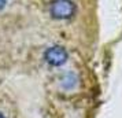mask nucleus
Returning <instances> with one entry per match:
<instances>
[{
	"instance_id": "nucleus-1",
	"label": "nucleus",
	"mask_w": 122,
	"mask_h": 118,
	"mask_svg": "<svg viewBox=\"0 0 122 118\" xmlns=\"http://www.w3.org/2000/svg\"><path fill=\"white\" fill-rule=\"evenodd\" d=\"M77 6L73 0H52L50 4V14L54 19L67 21L76 15Z\"/></svg>"
},
{
	"instance_id": "nucleus-2",
	"label": "nucleus",
	"mask_w": 122,
	"mask_h": 118,
	"mask_svg": "<svg viewBox=\"0 0 122 118\" xmlns=\"http://www.w3.org/2000/svg\"><path fill=\"white\" fill-rule=\"evenodd\" d=\"M67 59H69V54L62 45H52L47 48L44 52V61L52 67H59L65 65Z\"/></svg>"
},
{
	"instance_id": "nucleus-3",
	"label": "nucleus",
	"mask_w": 122,
	"mask_h": 118,
	"mask_svg": "<svg viewBox=\"0 0 122 118\" xmlns=\"http://www.w3.org/2000/svg\"><path fill=\"white\" fill-rule=\"evenodd\" d=\"M59 85L62 89L65 91H73L77 88L78 85V77L76 73L73 72H67V73L62 74L61 80H59Z\"/></svg>"
},
{
	"instance_id": "nucleus-4",
	"label": "nucleus",
	"mask_w": 122,
	"mask_h": 118,
	"mask_svg": "<svg viewBox=\"0 0 122 118\" xmlns=\"http://www.w3.org/2000/svg\"><path fill=\"white\" fill-rule=\"evenodd\" d=\"M6 4H7V0H0V11H1V10H4Z\"/></svg>"
},
{
	"instance_id": "nucleus-5",
	"label": "nucleus",
	"mask_w": 122,
	"mask_h": 118,
	"mask_svg": "<svg viewBox=\"0 0 122 118\" xmlns=\"http://www.w3.org/2000/svg\"><path fill=\"white\" fill-rule=\"evenodd\" d=\"M0 118H6V117H4V115H3V114H1V113H0Z\"/></svg>"
}]
</instances>
